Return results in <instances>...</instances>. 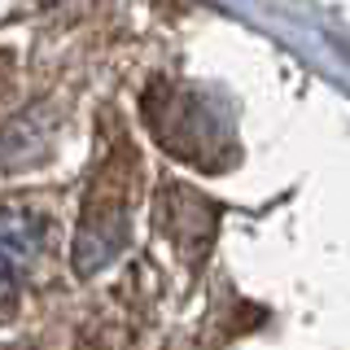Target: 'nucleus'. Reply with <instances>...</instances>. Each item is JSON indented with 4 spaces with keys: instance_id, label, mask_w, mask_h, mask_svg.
<instances>
[{
    "instance_id": "nucleus-1",
    "label": "nucleus",
    "mask_w": 350,
    "mask_h": 350,
    "mask_svg": "<svg viewBox=\"0 0 350 350\" xmlns=\"http://www.w3.org/2000/svg\"><path fill=\"white\" fill-rule=\"evenodd\" d=\"M145 118L175 158L193 162V167H224L219 149L228 145V127L219 123V109L193 88L158 83L153 92H145Z\"/></svg>"
},
{
    "instance_id": "nucleus-2",
    "label": "nucleus",
    "mask_w": 350,
    "mask_h": 350,
    "mask_svg": "<svg viewBox=\"0 0 350 350\" xmlns=\"http://www.w3.org/2000/svg\"><path fill=\"white\" fill-rule=\"evenodd\" d=\"M44 241H49V219L31 206H5L0 211V284L27 276L36 267Z\"/></svg>"
}]
</instances>
